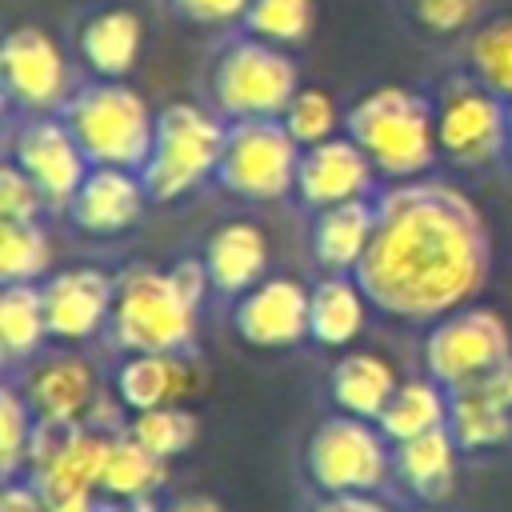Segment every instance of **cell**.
I'll list each match as a JSON object with an SVG mask.
<instances>
[{
	"label": "cell",
	"mask_w": 512,
	"mask_h": 512,
	"mask_svg": "<svg viewBox=\"0 0 512 512\" xmlns=\"http://www.w3.org/2000/svg\"><path fill=\"white\" fill-rule=\"evenodd\" d=\"M304 468L320 492H380L392 476V444L376 420L336 412L308 436Z\"/></svg>",
	"instance_id": "7"
},
{
	"label": "cell",
	"mask_w": 512,
	"mask_h": 512,
	"mask_svg": "<svg viewBox=\"0 0 512 512\" xmlns=\"http://www.w3.org/2000/svg\"><path fill=\"white\" fill-rule=\"evenodd\" d=\"M456 452H460V444L452 440V432L444 424V428H432L404 444H392V472L400 476V484L412 496L436 504V500H448V492L456 484Z\"/></svg>",
	"instance_id": "23"
},
{
	"label": "cell",
	"mask_w": 512,
	"mask_h": 512,
	"mask_svg": "<svg viewBox=\"0 0 512 512\" xmlns=\"http://www.w3.org/2000/svg\"><path fill=\"white\" fill-rule=\"evenodd\" d=\"M300 152L284 120H236L228 124L216 180L240 200H280L296 192Z\"/></svg>",
	"instance_id": "8"
},
{
	"label": "cell",
	"mask_w": 512,
	"mask_h": 512,
	"mask_svg": "<svg viewBox=\"0 0 512 512\" xmlns=\"http://www.w3.org/2000/svg\"><path fill=\"white\" fill-rule=\"evenodd\" d=\"M48 196L32 176H24L12 160L0 168V220H40Z\"/></svg>",
	"instance_id": "35"
},
{
	"label": "cell",
	"mask_w": 512,
	"mask_h": 512,
	"mask_svg": "<svg viewBox=\"0 0 512 512\" xmlns=\"http://www.w3.org/2000/svg\"><path fill=\"white\" fill-rule=\"evenodd\" d=\"M312 512H392L376 492H324Z\"/></svg>",
	"instance_id": "37"
},
{
	"label": "cell",
	"mask_w": 512,
	"mask_h": 512,
	"mask_svg": "<svg viewBox=\"0 0 512 512\" xmlns=\"http://www.w3.org/2000/svg\"><path fill=\"white\" fill-rule=\"evenodd\" d=\"M252 0H168V8L188 20V24H208V28H224V24H240Z\"/></svg>",
	"instance_id": "36"
},
{
	"label": "cell",
	"mask_w": 512,
	"mask_h": 512,
	"mask_svg": "<svg viewBox=\"0 0 512 512\" xmlns=\"http://www.w3.org/2000/svg\"><path fill=\"white\" fill-rule=\"evenodd\" d=\"M344 132L364 148V156L388 180H416L440 156L436 104L412 88H400V84H384V88L364 92L348 108Z\"/></svg>",
	"instance_id": "2"
},
{
	"label": "cell",
	"mask_w": 512,
	"mask_h": 512,
	"mask_svg": "<svg viewBox=\"0 0 512 512\" xmlns=\"http://www.w3.org/2000/svg\"><path fill=\"white\" fill-rule=\"evenodd\" d=\"M240 28L276 48H292L312 32V0H252Z\"/></svg>",
	"instance_id": "31"
},
{
	"label": "cell",
	"mask_w": 512,
	"mask_h": 512,
	"mask_svg": "<svg viewBox=\"0 0 512 512\" xmlns=\"http://www.w3.org/2000/svg\"><path fill=\"white\" fill-rule=\"evenodd\" d=\"M508 356H512L508 320L484 304H464V308L432 320V328L424 336V368L448 392L488 376Z\"/></svg>",
	"instance_id": "9"
},
{
	"label": "cell",
	"mask_w": 512,
	"mask_h": 512,
	"mask_svg": "<svg viewBox=\"0 0 512 512\" xmlns=\"http://www.w3.org/2000/svg\"><path fill=\"white\" fill-rule=\"evenodd\" d=\"M376 232V200H348L320 208L308 228L312 256L324 272H356Z\"/></svg>",
	"instance_id": "19"
},
{
	"label": "cell",
	"mask_w": 512,
	"mask_h": 512,
	"mask_svg": "<svg viewBox=\"0 0 512 512\" xmlns=\"http://www.w3.org/2000/svg\"><path fill=\"white\" fill-rule=\"evenodd\" d=\"M436 144L456 168H484L508 152V100L476 76H452L436 100Z\"/></svg>",
	"instance_id": "10"
},
{
	"label": "cell",
	"mask_w": 512,
	"mask_h": 512,
	"mask_svg": "<svg viewBox=\"0 0 512 512\" xmlns=\"http://www.w3.org/2000/svg\"><path fill=\"white\" fill-rule=\"evenodd\" d=\"M60 116L80 140L84 156L108 168L140 172L156 140V116L148 100L124 80H92L76 88Z\"/></svg>",
	"instance_id": "3"
},
{
	"label": "cell",
	"mask_w": 512,
	"mask_h": 512,
	"mask_svg": "<svg viewBox=\"0 0 512 512\" xmlns=\"http://www.w3.org/2000/svg\"><path fill=\"white\" fill-rule=\"evenodd\" d=\"M0 68H4V96H8V104L24 108V116L56 112L72 96L64 52L36 24H20L4 36Z\"/></svg>",
	"instance_id": "12"
},
{
	"label": "cell",
	"mask_w": 512,
	"mask_h": 512,
	"mask_svg": "<svg viewBox=\"0 0 512 512\" xmlns=\"http://www.w3.org/2000/svg\"><path fill=\"white\" fill-rule=\"evenodd\" d=\"M84 512H112V500H96L92 508H84Z\"/></svg>",
	"instance_id": "40"
},
{
	"label": "cell",
	"mask_w": 512,
	"mask_h": 512,
	"mask_svg": "<svg viewBox=\"0 0 512 512\" xmlns=\"http://www.w3.org/2000/svg\"><path fill=\"white\" fill-rule=\"evenodd\" d=\"M128 436H136L152 456L172 460L196 440V416L184 404H160L148 412H132Z\"/></svg>",
	"instance_id": "33"
},
{
	"label": "cell",
	"mask_w": 512,
	"mask_h": 512,
	"mask_svg": "<svg viewBox=\"0 0 512 512\" xmlns=\"http://www.w3.org/2000/svg\"><path fill=\"white\" fill-rule=\"evenodd\" d=\"M164 484V460L152 456L136 436H112L100 492L108 500H148Z\"/></svg>",
	"instance_id": "28"
},
{
	"label": "cell",
	"mask_w": 512,
	"mask_h": 512,
	"mask_svg": "<svg viewBox=\"0 0 512 512\" xmlns=\"http://www.w3.org/2000/svg\"><path fill=\"white\" fill-rule=\"evenodd\" d=\"M204 268L212 280V292L244 296L256 288L268 272V236L252 220H228L220 224L204 244Z\"/></svg>",
	"instance_id": "18"
},
{
	"label": "cell",
	"mask_w": 512,
	"mask_h": 512,
	"mask_svg": "<svg viewBox=\"0 0 512 512\" xmlns=\"http://www.w3.org/2000/svg\"><path fill=\"white\" fill-rule=\"evenodd\" d=\"M0 512H52V508L44 504V496L36 492V484L24 476V480H4Z\"/></svg>",
	"instance_id": "38"
},
{
	"label": "cell",
	"mask_w": 512,
	"mask_h": 512,
	"mask_svg": "<svg viewBox=\"0 0 512 512\" xmlns=\"http://www.w3.org/2000/svg\"><path fill=\"white\" fill-rule=\"evenodd\" d=\"M300 88L296 60L256 36H236L220 48L208 72V96L212 112H220L228 124L236 120H280L288 100Z\"/></svg>",
	"instance_id": "4"
},
{
	"label": "cell",
	"mask_w": 512,
	"mask_h": 512,
	"mask_svg": "<svg viewBox=\"0 0 512 512\" xmlns=\"http://www.w3.org/2000/svg\"><path fill=\"white\" fill-rule=\"evenodd\" d=\"M308 300L312 288H304L292 276H268L232 304V328L252 348H292L308 336Z\"/></svg>",
	"instance_id": "14"
},
{
	"label": "cell",
	"mask_w": 512,
	"mask_h": 512,
	"mask_svg": "<svg viewBox=\"0 0 512 512\" xmlns=\"http://www.w3.org/2000/svg\"><path fill=\"white\" fill-rule=\"evenodd\" d=\"M144 200H148V188H144L140 172L92 164L84 184L68 200V216H72V224L80 232L116 236V232H124V228H132L140 220Z\"/></svg>",
	"instance_id": "17"
},
{
	"label": "cell",
	"mask_w": 512,
	"mask_h": 512,
	"mask_svg": "<svg viewBox=\"0 0 512 512\" xmlns=\"http://www.w3.org/2000/svg\"><path fill=\"white\" fill-rule=\"evenodd\" d=\"M196 300L180 292L172 272L128 268L116 280V300L108 316L112 344L124 352H188L196 336Z\"/></svg>",
	"instance_id": "5"
},
{
	"label": "cell",
	"mask_w": 512,
	"mask_h": 512,
	"mask_svg": "<svg viewBox=\"0 0 512 512\" xmlns=\"http://www.w3.org/2000/svg\"><path fill=\"white\" fill-rule=\"evenodd\" d=\"M164 512H224L212 496H204V492H192V496H176Z\"/></svg>",
	"instance_id": "39"
},
{
	"label": "cell",
	"mask_w": 512,
	"mask_h": 512,
	"mask_svg": "<svg viewBox=\"0 0 512 512\" xmlns=\"http://www.w3.org/2000/svg\"><path fill=\"white\" fill-rule=\"evenodd\" d=\"M228 124L220 112L196 104H168L156 112V140L140 168L152 200H176L216 176L224 156Z\"/></svg>",
	"instance_id": "6"
},
{
	"label": "cell",
	"mask_w": 512,
	"mask_h": 512,
	"mask_svg": "<svg viewBox=\"0 0 512 512\" xmlns=\"http://www.w3.org/2000/svg\"><path fill=\"white\" fill-rule=\"evenodd\" d=\"M48 312L40 284H4L0 288V348L4 360H32L48 340Z\"/></svg>",
	"instance_id": "27"
},
{
	"label": "cell",
	"mask_w": 512,
	"mask_h": 512,
	"mask_svg": "<svg viewBox=\"0 0 512 512\" xmlns=\"http://www.w3.org/2000/svg\"><path fill=\"white\" fill-rule=\"evenodd\" d=\"M352 276L384 316L432 324L488 280L484 216L456 184L396 180L376 200V232Z\"/></svg>",
	"instance_id": "1"
},
{
	"label": "cell",
	"mask_w": 512,
	"mask_h": 512,
	"mask_svg": "<svg viewBox=\"0 0 512 512\" xmlns=\"http://www.w3.org/2000/svg\"><path fill=\"white\" fill-rule=\"evenodd\" d=\"M36 440V416L16 384H4L0 392V480H20V472L32 460Z\"/></svg>",
	"instance_id": "32"
},
{
	"label": "cell",
	"mask_w": 512,
	"mask_h": 512,
	"mask_svg": "<svg viewBox=\"0 0 512 512\" xmlns=\"http://www.w3.org/2000/svg\"><path fill=\"white\" fill-rule=\"evenodd\" d=\"M468 72L512 104V16L484 20L468 36Z\"/></svg>",
	"instance_id": "29"
},
{
	"label": "cell",
	"mask_w": 512,
	"mask_h": 512,
	"mask_svg": "<svg viewBox=\"0 0 512 512\" xmlns=\"http://www.w3.org/2000/svg\"><path fill=\"white\" fill-rule=\"evenodd\" d=\"M52 264L48 236L40 220H0V280L4 284H36Z\"/></svg>",
	"instance_id": "30"
},
{
	"label": "cell",
	"mask_w": 512,
	"mask_h": 512,
	"mask_svg": "<svg viewBox=\"0 0 512 512\" xmlns=\"http://www.w3.org/2000/svg\"><path fill=\"white\" fill-rule=\"evenodd\" d=\"M20 392L40 424H92V412L100 404L92 364L72 352L36 360L24 372Z\"/></svg>",
	"instance_id": "15"
},
{
	"label": "cell",
	"mask_w": 512,
	"mask_h": 512,
	"mask_svg": "<svg viewBox=\"0 0 512 512\" xmlns=\"http://www.w3.org/2000/svg\"><path fill=\"white\" fill-rule=\"evenodd\" d=\"M188 388L192 364L184 352H128V360L116 368V400L132 412L180 404L188 400Z\"/></svg>",
	"instance_id": "20"
},
{
	"label": "cell",
	"mask_w": 512,
	"mask_h": 512,
	"mask_svg": "<svg viewBox=\"0 0 512 512\" xmlns=\"http://www.w3.org/2000/svg\"><path fill=\"white\" fill-rule=\"evenodd\" d=\"M368 304L372 300L364 296L356 276L328 272L308 300V340H316L320 348H348L368 320Z\"/></svg>",
	"instance_id": "24"
},
{
	"label": "cell",
	"mask_w": 512,
	"mask_h": 512,
	"mask_svg": "<svg viewBox=\"0 0 512 512\" xmlns=\"http://www.w3.org/2000/svg\"><path fill=\"white\" fill-rule=\"evenodd\" d=\"M508 156H512V104H508Z\"/></svg>",
	"instance_id": "41"
},
{
	"label": "cell",
	"mask_w": 512,
	"mask_h": 512,
	"mask_svg": "<svg viewBox=\"0 0 512 512\" xmlns=\"http://www.w3.org/2000/svg\"><path fill=\"white\" fill-rule=\"evenodd\" d=\"M396 368L376 352H344L328 372V396L340 412L360 420H380L388 400L396 396Z\"/></svg>",
	"instance_id": "22"
},
{
	"label": "cell",
	"mask_w": 512,
	"mask_h": 512,
	"mask_svg": "<svg viewBox=\"0 0 512 512\" xmlns=\"http://www.w3.org/2000/svg\"><path fill=\"white\" fill-rule=\"evenodd\" d=\"M80 60L100 80H124L144 48V24L132 8H104L80 28Z\"/></svg>",
	"instance_id": "21"
},
{
	"label": "cell",
	"mask_w": 512,
	"mask_h": 512,
	"mask_svg": "<svg viewBox=\"0 0 512 512\" xmlns=\"http://www.w3.org/2000/svg\"><path fill=\"white\" fill-rule=\"evenodd\" d=\"M448 432L460 452H488L508 444L512 436V408L496 404L480 384H464L448 392Z\"/></svg>",
	"instance_id": "25"
},
{
	"label": "cell",
	"mask_w": 512,
	"mask_h": 512,
	"mask_svg": "<svg viewBox=\"0 0 512 512\" xmlns=\"http://www.w3.org/2000/svg\"><path fill=\"white\" fill-rule=\"evenodd\" d=\"M4 160H12L24 176H32L40 184V192L48 196V204H68L92 168V160L84 156L68 120L52 116V112L24 116L20 128L8 132Z\"/></svg>",
	"instance_id": "11"
},
{
	"label": "cell",
	"mask_w": 512,
	"mask_h": 512,
	"mask_svg": "<svg viewBox=\"0 0 512 512\" xmlns=\"http://www.w3.org/2000/svg\"><path fill=\"white\" fill-rule=\"evenodd\" d=\"M284 128L296 136L300 148H312L328 136H336V124H340V108L336 100L324 92V88H296V96L288 100L284 108Z\"/></svg>",
	"instance_id": "34"
},
{
	"label": "cell",
	"mask_w": 512,
	"mask_h": 512,
	"mask_svg": "<svg viewBox=\"0 0 512 512\" xmlns=\"http://www.w3.org/2000/svg\"><path fill=\"white\" fill-rule=\"evenodd\" d=\"M448 424V388L428 380H400L396 396L388 400V408L380 412L376 428L384 432L388 444H404L412 436H424L432 428Z\"/></svg>",
	"instance_id": "26"
},
{
	"label": "cell",
	"mask_w": 512,
	"mask_h": 512,
	"mask_svg": "<svg viewBox=\"0 0 512 512\" xmlns=\"http://www.w3.org/2000/svg\"><path fill=\"white\" fill-rule=\"evenodd\" d=\"M376 164L364 156V148L344 132L328 136L312 148L300 152V172H296V200L312 212L364 200L376 188Z\"/></svg>",
	"instance_id": "13"
},
{
	"label": "cell",
	"mask_w": 512,
	"mask_h": 512,
	"mask_svg": "<svg viewBox=\"0 0 512 512\" xmlns=\"http://www.w3.org/2000/svg\"><path fill=\"white\" fill-rule=\"evenodd\" d=\"M40 292H44L52 340L80 344L108 324L116 280H108L100 268H64V272H52L40 284Z\"/></svg>",
	"instance_id": "16"
}]
</instances>
